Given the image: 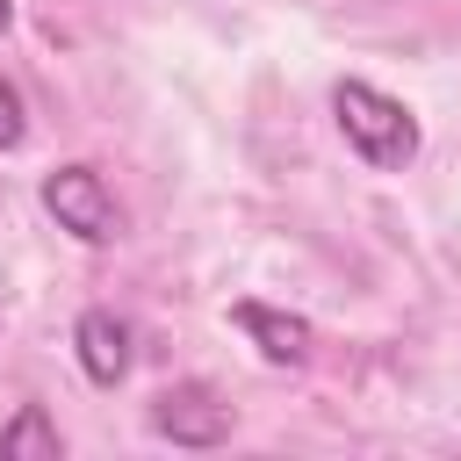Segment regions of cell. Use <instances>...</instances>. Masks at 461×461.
<instances>
[{
    "label": "cell",
    "mask_w": 461,
    "mask_h": 461,
    "mask_svg": "<svg viewBox=\"0 0 461 461\" xmlns=\"http://www.w3.org/2000/svg\"><path fill=\"white\" fill-rule=\"evenodd\" d=\"M331 115H339V137H346L367 166L396 173V166L418 158V115H411L396 94H382V86H367V79H339V86H331Z\"/></svg>",
    "instance_id": "obj_1"
},
{
    "label": "cell",
    "mask_w": 461,
    "mask_h": 461,
    "mask_svg": "<svg viewBox=\"0 0 461 461\" xmlns=\"http://www.w3.org/2000/svg\"><path fill=\"white\" fill-rule=\"evenodd\" d=\"M43 209L58 216V230H72L79 245H115L122 238V202L108 194V180L94 173V166H58V173H43Z\"/></svg>",
    "instance_id": "obj_2"
},
{
    "label": "cell",
    "mask_w": 461,
    "mask_h": 461,
    "mask_svg": "<svg viewBox=\"0 0 461 461\" xmlns=\"http://www.w3.org/2000/svg\"><path fill=\"white\" fill-rule=\"evenodd\" d=\"M230 425H238V411H230L209 382H173V389L151 396V432L173 439V447H194V454H202V447H223Z\"/></svg>",
    "instance_id": "obj_3"
},
{
    "label": "cell",
    "mask_w": 461,
    "mask_h": 461,
    "mask_svg": "<svg viewBox=\"0 0 461 461\" xmlns=\"http://www.w3.org/2000/svg\"><path fill=\"white\" fill-rule=\"evenodd\" d=\"M230 324L259 346V360H267V367H303V360H310V346H317V331H310L303 317L267 310V303H230Z\"/></svg>",
    "instance_id": "obj_4"
},
{
    "label": "cell",
    "mask_w": 461,
    "mask_h": 461,
    "mask_svg": "<svg viewBox=\"0 0 461 461\" xmlns=\"http://www.w3.org/2000/svg\"><path fill=\"white\" fill-rule=\"evenodd\" d=\"M72 346H79V367H86V382L115 389V382L130 375V324H122L115 310H79V324H72Z\"/></svg>",
    "instance_id": "obj_5"
},
{
    "label": "cell",
    "mask_w": 461,
    "mask_h": 461,
    "mask_svg": "<svg viewBox=\"0 0 461 461\" xmlns=\"http://www.w3.org/2000/svg\"><path fill=\"white\" fill-rule=\"evenodd\" d=\"M58 454H65V439H58V425H50L43 403H22L0 425V461H58Z\"/></svg>",
    "instance_id": "obj_6"
},
{
    "label": "cell",
    "mask_w": 461,
    "mask_h": 461,
    "mask_svg": "<svg viewBox=\"0 0 461 461\" xmlns=\"http://www.w3.org/2000/svg\"><path fill=\"white\" fill-rule=\"evenodd\" d=\"M22 137H29V115H22V94H14L7 79H0V151H14Z\"/></svg>",
    "instance_id": "obj_7"
},
{
    "label": "cell",
    "mask_w": 461,
    "mask_h": 461,
    "mask_svg": "<svg viewBox=\"0 0 461 461\" xmlns=\"http://www.w3.org/2000/svg\"><path fill=\"white\" fill-rule=\"evenodd\" d=\"M7 22H14V0H0V29H7Z\"/></svg>",
    "instance_id": "obj_8"
}]
</instances>
